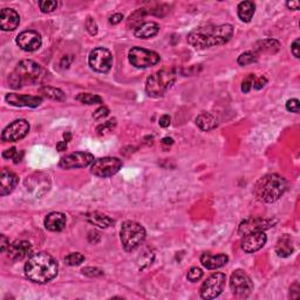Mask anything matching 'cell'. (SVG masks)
Wrapping results in <instances>:
<instances>
[{
    "label": "cell",
    "mask_w": 300,
    "mask_h": 300,
    "mask_svg": "<svg viewBox=\"0 0 300 300\" xmlns=\"http://www.w3.org/2000/svg\"><path fill=\"white\" fill-rule=\"evenodd\" d=\"M39 6L44 13H50V12H54L57 8L59 2L55 1V0H43V1H39Z\"/></svg>",
    "instance_id": "obj_33"
},
{
    "label": "cell",
    "mask_w": 300,
    "mask_h": 300,
    "mask_svg": "<svg viewBox=\"0 0 300 300\" xmlns=\"http://www.w3.org/2000/svg\"><path fill=\"white\" fill-rule=\"evenodd\" d=\"M32 252V245L30 242L17 241L13 244H9L7 249V256L11 260L19 261L30 256Z\"/></svg>",
    "instance_id": "obj_18"
},
{
    "label": "cell",
    "mask_w": 300,
    "mask_h": 300,
    "mask_svg": "<svg viewBox=\"0 0 300 300\" xmlns=\"http://www.w3.org/2000/svg\"><path fill=\"white\" fill-rule=\"evenodd\" d=\"M146 13H147V12H146L145 8L137 9L136 12H134V13L129 17L128 25H132V26H134L135 28L139 27L140 25L142 24V19L145 18Z\"/></svg>",
    "instance_id": "obj_31"
},
{
    "label": "cell",
    "mask_w": 300,
    "mask_h": 300,
    "mask_svg": "<svg viewBox=\"0 0 300 300\" xmlns=\"http://www.w3.org/2000/svg\"><path fill=\"white\" fill-rule=\"evenodd\" d=\"M41 73L43 69L37 62L32 60H22L8 76L9 87L19 89L24 86L37 84L41 78Z\"/></svg>",
    "instance_id": "obj_4"
},
{
    "label": "cell",
    "mask_w": 300,
    "mask_h": 300,
    "mask_svg": "<svg viewBox=\"0 0 300 300\" xmlns=\"http://www.w3.org/2000/svg\"><path fill=\"white\" fill-rule=\"evenodd\" d=\"M85 26H86V30L88 31V33L91 34V36H97L98 32H99V27H98L97 21H95L93 18L88 17L87 20H86Z\"/></svg>",
    "instance_id": "obj_39"
},
{
    "label": "cell",
    "mask_w": 300,
    "mask_h": 300,
    "mask_svg": "<svg viewBox=\"0 0 300 300\" xmlns=\"http://www.w3.org/2000/svg\"><path fill=\"white\" fill-rule=\"evenodd\" d=\"M286 6L290 9H293V11H298L299 7H300V2L299 1H293V0H291V1L286 2Z\"/></svg>",
    "instance_id": "obj_48"
},
{
    "label": "cell",
    "mask_w": 300,
    "mask_h": 300,
    "mask_svg": "<svg viewBox=\"0 0 300 300\" xmlns=\"http://www.w3.org/2000/svg\"><path fill=\"white\" fill-rule=\"evenodd\" d=\"M82 273L86 274L88 277H101L103 276V271L98 269V267H85L81 271Z\"/></svg>",
    "instance_id": "obj_40"
},
{
    "label": "cell",
    "mask_w": 300,
    "mask_h": 300,
    "mask_svg": "<svg viewBox=\"0 0 300 300\" xmlns=\"http://www.w3.org/2000/svg\"><path fill=\"white\" fill-rule=\"evenodd\" d=\"M170 116L169 115H162L158 120V124L162 127V128H167V127L170 126Z\"/></svg>",
    "instance_id": "obj_44"
},
{
    "label": "cell",
    "mask_w": 300,
    "mask_h": 300,
    "mask_svg": "<svg viewBox=\"0 0 300 300\" xmlns=\"http://www.w3.org/2000/svg\"><path fill=\"white\" fill-rule=\"evenodd\" d=\"M234 34V27L229 24L219 26L200 27L188 36V43L197 50L210 49L228 43Z\"/></svg>",
    "instance_id": "obj_1"
},
{
    "label": "cell",
    "mask_w": 300,
    "mask_h": 300,
    "mask_svg": "<svg viewBox=\"0 0 300 300\" xmlns=\"http://www.w3.org/2000/svg\"><path fill=\"white\" fill-rule=\"evenodd\" d=\"M286 109L292 113H299V100L298 99H291L286 102Z\"/></svg>",
    "instance_id": "obj_41"
},
{
    "label": "cell",
    "mask_w": 300,
    "mask_h": 300,
    "mask_svg": "<svg viewBox=\"0 0 300 300\" xmlns=\"http://www.w3.org/2000/svg\"><path fill=\"white\" fill-rule=\"evenodd\" d=\"M299 46H300V40L299 39H296L295 41H293L292 46H291V50H292V54L295 55L297 59H299Z\"/></svg>",
    "instance_id": "obj_45"
},
{
    "label": "cell",
    "mask_w": 300,
    "mask_h": 300,
    "mask_svg": "<svg viewBox=\"0 0 300 300\" xmlns=\"http://www.w3.org/2000/svg\"><path fill=\"white\" fill-rule=\"evenodd\" d=\"M293 244H292V239L289 235L283 236L282 238H279V241L277 242L276 245V252L279 257L282 258H286L290 257L293 253Z\"/></svg>",
    "instance_id": "obj_24"
},
{
    "label": "cell",
    "mask_w": 300,
    "mask_h": 300,
    "mask_svg": "<svg viewBox=\"0 0 300 300\" xmlns=\"http://www.w3.org/2000/svg\"><path fill=\"white\" fill-rule=\"evenodd\" d=\"M254 79H256L254 74H249L247 78L243 80V82H242V92H243V93H249V92L251 91L252 87H253Z\"/></svg>",
    "instance_id": "obj_38"
},
{
    "label": "cell",
    "mask_w": 300,
    "mask_h": 300,
    "mask_svg": "<svg viewBox=\"0 0 300 300\" xmlns=\"http://www.w3.org/2000/svg\"><path fill=\"white\" fill-rule=\"evenodd\" d=\"M20 17L14 9L2 8L0 12V27L2 31H13L19 26Z\"/></svg>",
    "instance_id": "obj_20"
},
{
    "label": "cell",
    "mask_w": 300,
    "mask_h": 300,
    "mask_svg": "<svg viewBox=\"0 0 300 300\" xmlns=\"http://www.w3.org/2000/svg\"><path fill=\"white\" fill-rule=\"evenodd\" d=\"M202 277H203V271L200 270V267H191V269L189 270V272H188L187 278L191 283H196V282H199Z\"/></svg>",
    "instance_id": "obj_36"
},
{
    "label": "cell",
    "mask_w": 300,
    "mask_h": 300,
    "mask_svg": "<svg viewBox=\"0 0 300 300\" xmlns=\"http://www.w3.org/2000/svg\"><path fill=\"white\" fill-rule=\"evenodd\" d=\"M95 161L94 156L91 152L75 151L68 154L60 159L59 165L62 169H78L88 167Z\"/></svg>",
    "instance_id": "obj_12"
},
{
    "label": "cell",
    "mask_w": 300,
    "mask_h": 300,
    "mask_svg": "<svg viewBox=\"0 0 300 300\" xmlns=\"http://www.w3.org/2000/svg\"><path fill=\"white\" fill-rule=\"evenodd\" d=\"M85 260V256L80 252H73V253H69L68 256L65 257V261L67 265L69 266H76V265H80L82 261Z\"/></svg>",
    "instance_id": "obj_32"
},
{
    "label": "cell",
    "mask_w": 300,
    "mask_h": 300,
    "mask_svg": "<svg viewBox=\"0 0 300 300\" xmlns=\"http://www.w3.org/2000/svg\"><path fill=\"white\" fill-rule=\"evenodd\" d=\"M286 190L285 178L277 174H270L261 177L253 188L256 199L264 203H273L278 200Z\"/></svg>",
    "instance_id": "obj_3"
},
{
    "label": "cell",
    "mask_w": 300,
    "mask_h": 300,
    "mask_svg": "<svg viewBox=\"0 0 300 300\" xmlns=\"http://www.w3.org/2000/svg\"><path fill=\"white\" fill-rule=\"evenodd\" d=\"M0 239H1V243H0V251L5 252L8 249V247H9V241H8L7 237H6L5 235H1V237H0Z\"/></svg>",
    "instance_id": "obj_47"
},
{
    "label": "cell",
    "mask_w": 300,
    "mask_h": 300,
    "mask_svg": "<svg viewBox=\"0 0 300 300\" xmlns=\"http://www.w3.org/2000/svg\"><path fill=\"white\" fill-rule=\"evenodd\" d=\"M257 61V56L256 54L251 53V52H245L243 54H241V55L238 56V65L241 66H247V65H250V63H253Z\"/></svg>",
    "instance_id": "obj_34"
},
{
    "label": "cell",
    "mask_w": 300,
    "mask_h": 300,
    "mask_svg": "<svg viewBox=\"0 0 300 300\" xmlns=\"http://www.w3.org/2000/svg\"><path fill=\"white\" fill-rule=\"evenodd\" d=\"M59 266L56 260L47 252H38L28 258L25 265V274L31 282L46 284L56 277Z\"/></svg>",
    "instance_id": "obj_2"
},
{
    "label": "cell",
    "mask_w": 300,
    "mask_h": 300,
    "mask_svg": "<svg viewBox=\"0 0 300 300\" xmlns=\"http://www.w3.org/2000/svg\"><path fill=\"white\" fill-rule=\"evenodd\" d=\"M176 81V73L171 69H162L155 72L147 79L146 91L152 98H159L169 91Z\"/></svg>",
    "instance_id": "obj_5"
},
{
    "label": "cell",
    "mask_w": 300,
    "mask_h": 300,
    "mask_svg": "<svg viewBox=\"0 0 300 300\" xmlns=\"http://www.w3.org/2000/svg\"><path fill=\"white\" fill-rule=\"evenodd\" d=\"M115 120L113 121H107V122H104L103 124H100V126L98 127L97 128V132H98V134L100 136H103V135H107L108 133H110L111 130L114 129V127H115Z\"/></svg>",
    "instance_id": "obj_35"
},
{
    "label": "cell",
    "mask_w": 300,
    "mask_h": 300,
    "mask_svg": "<svg viewBox=\"0 0 300 300\" xmlns=\"http://www.w3.org/2000/svg\"><path fill=\"white\" fill-rule=\"evenodd\" d=\"M19 178L13 171H11L7 168H4L1 170L0 175V195L6 196V195L11 194L17 187Z\"/></svg>",
    "instance_id": "obj_19"
},
{
    "label": "cell",
    "mask_w": 300,
    "mask_h": 300,
    "mask_svg": "<svg viewBox=\"0 0 300 300\" xmlns=\"http://www.w3.org/2000/svg\"><path fill=\"white\" fill-rule=\"evenodd\" d=\"M280 49L279 41L274 39L261 40L256 45V50L260 53H277Z\"/></svg>",
    "instance_id": "obj_28"
},
{
    "label": "cell",
    "mask_w": 300,
    "mask_h": 300,
    "mask_svg": "<svg viewBox=\"0 0 300 300\" xmlns=\"http://www.w3.org/2000/svg\"><path fill=\"white\" fill-rule=\"evenodd\" d=\"M56 149L59 150V151H65V150L67 149V142H66V141H60V142H57Z\"/></svg>",
    "instance_id": "obj_50"
},
{
    "label": "cell",
    "mask_w": 300,
    "mask_h": 300,
    "mask_svg": "<svg viewBox=\"0 0 300 300\" xmlns=\"http://www.w3.org/2000/svg\"><path fill=\"white\" fill-rule=\"evenodd\" d=\"M146 229L140 223L127 221L121 228V243L127 252L136 250L146 239Z\"/></svg>",
    "instance_id": "obj_6"
},
{
    "label": "cell",
    "mask_w": 300,
    "mask_h": 300,
    "mask_svg": "<svg viewBox=\"0 0 300 300\" xmlns=\"http://www.w3.org/2000/svg\"><path fill=\"white\" fill-rule=\"evenodd\" d=\"M267 80L266 78H264V76H260V78H256L253 81V88L254 89H261L264 87L265 85H266Z\"/></svg>",
    "instance_id": "obj_43"
},
{
    "label": "cell",
    "mask_w": 300,
    "mask_h": 300,
    "mask_svg": "<svg viewBox=\"0 0 300 300\" xmlns=\"http://www.w3.org/2000/svg\"><path fill=\"white\" fill-rule=\"evenodd\" d=\"M229 261V257L226 254H211L209 252H205L200 256V263L207 270H216L219 267L224 266Z\"/></svg>",
    "instance_id": "obj_21"
},
{
    "label": "cell",
    "mask_w": 300,
    "mask_h": 300,
    "mask_svg": "<svg viewBox=\"0 0 300 300\" xmlns=\"http://www.w3.org/2000/svg\"><path fill=\"white\" fill-rule=\"evenodd\" d=\"M63 139H65L66 142L71 141V140H72V134L69 133V132H66L65 134H63Z\"/></svg>",
    "instance_id": "obj_51"
},
{
    "label": "cell",
    "mask_w": 300,
    "mask_h": 300,
    "mask_svg": "<svg viewBox=\"0 0 300 300\" xmlns=\"http://www.w3.org/2000/svg\"><path fill=\"white\" fill-rule=\"evenodd\" d=\"M30 132V123L26 120H15L9 123L1 134L4 142H17L24 139Z\"/></svg>",
    "instance_id": "obj_13"
},
{
    "label": "cell",
    "mask_w": 300,
    "mask_h": 300,
    "mask_svg": "<svg viewBox=\"0 0 300 300\" xmlns=\"http://www.w3.org/2000/svg\"><path fill=\"white\" fill-rule=\"evenodd\" d=\"M267 237L264 234V231L258 232H251V234L244 235L243 239H242V249L247 253H253L258 250H260L266 243Z\"/></svg>",
    "instance_id": "obj_16"
},
{
    "label": "cell",
    "mask_w": 300,
    "mask_h": 300,
    "mask_svg": "<svg viewBox=\"0 0 300 300\" xmlns=\"http://www.w3.org/2000/svg\"><path fill=\"white\" fill-rule=\"evenodd\" d=\"M231 291L238 298H247L253 291V283L244 271L236 270L230 278Z\"/></svg>",
    "instance_id": "obj_10"
},
{
    "label": "cell",
    "mask_w": 300,
    "mask_h": 300,
    "mask_svg": "<svg viewBox=\"0 0 300 300\" xmlns=\"http://www.w3.org/2000/svg\"><path fill=\"white\" fill-rule=\"evenodd\" d=\"M5 100L7 103L14 107H31L36 108L40 106L43 99L40 97H33V95H22V94H15L11 93L6 95Z\"/></svg>",
    "instance_id": "obj_17"
},
{
    "label": "cell",
    "mask_w": 300,
    "mask_h": 300,
    "mask_svg": "<svg viewBox=\"0 0 300 300\" xmlns=\"http://www.w3.org/2000/svg\"><path fill=\"white\" fill-rule=\"evenodd\" d=\"M226 282V276L222 272H216L211 274L203 285L200 286V295L203 299L211 300L215 299L223 292Z\"/></svg>",
    "instance_id": "obj_8"
},
{
    "label": "cell",
    "mask_w": 300,
    "mask_h": 300,
    "mask_svg": "<svg viewBox=\"0 0 300 300\" xmlns=\"http://www.w3.org/2000/svg\"><path fill=\"white\" fill-rule=\"evenodd\" d=\"M108 115H109V109H108L107 107L102 106L95 110V113L93 114V117L95 120H100V119H103V117L108 116Z\"/></svg>",
    "instance_id": "obj_42"
},
{
    "label": "cell",
    "mask_w": 300,
    "mask_h": 300,
    "mask_svg": "<svg viewBox=\"0 0 300 300\" xmlns=\"http://www.w3.org/2000/svg\"><path fill=\"white\" fill-rule=\"evenodd\" d=\"M2 157L6 159H14V163H18V162H20L21 155H19L18 150L14 148H9L6 149L4 152H2Z\"/></svg>",
    "instance_id": "obj_37"
},
{
    "label": "cell",
    "mask_w": 300,
    "mask_h": 300,
    "mask_svg": "<svg viewBox=\"0 0 300 300\" xmlns=\"http://www.w3.org/2000/svg\"><path fill=\"white\" fill-rule=\"evenodd\" d=\"M88 63L91 68L99 73H107L113 66V55L107 49L98 47L89 54Z\"/></svg>",
    "instance_id": "obj_11"
},
{
    "label": "cell",
    "mask_w": 300,
    "mask_h": 300,
    "mask_svg": "<svg viewBox=\"0 0 300 300\" xmlns=\"http://www.w3.org/2000/svg\"><path fill=\"white\" fill-rule=\"evenodd\" d=\"M158 24H156L154 21H147L142 22L139 27H136L135 31H134V34H135L136 38H140V39H149V38L155 37L158 33Z\"/></svg>",
    "instance_id": "obj_23"
},
{
    "label": "cell",
    "mask_w": 300,
    "mask_h": 300,
    "mask_svg": "<svg viewBox=\"0 0 300 300\" xmlns=\"http://www.w3.org/2000/svg\"><path fill=\"white\" fill-rule=\"evenodd\" d=\"M86 219L91 223V224H94L99 226V228L101 229H106L108 226L113 225L114 221L110 218V217H108L106 215H103V213L100 212H92V213H87V216H86Z\"/></svg>",
    "instance_id": "obj_26"
},
{
    "label": "cell",
    "mask_w": 300,
    "mask_h": 300,
    "mask_svg": "<svg viewBox=\"0 0 300 300\" xmlns=\"http://www.w3.org/2000/svg\"><path fill=\"white\" fill-rule=\"evenodd\" d=\"M66 223L67 218L62 212H50L45 218V228L50 231L59 232L65 229Z\"/></svg>",
    "instance_id": "obj_22"
},
{
    "label": "cell",
    "mask_w": 300,
    "mask_h": 300,
    "mask_svg": "<svg viewBox=\"0 0 300 300\" xmlns=\"http://www.w3.org/2000/svg\"><path fill=\"white\" fill-rule=\"evenodd\" d=\"M276 221L266 218H249L245 219L239 224L238 234L244 236L247 234H251V232H258V231H265V230L272 228Z\"/></svg>",
    "instance_id": "obj_15"
},
{
    "label": "cell",
    "mask_w": 300,
    "mask_h": 300,
    "mask_svg": "<svg viewBox=\"0 0 300 300\" xmlns=\"http://www.w3.org/2000/svg\"><path fill=\"white\" fill-rule=\"evenodd\" d=\"M40 93L45 95L46 98L52 99V100L55 101H65L66 100V95L61 89L59 88H54V87H50V86H44V87L40 88Z\"/></svg>",
    "instance_id": "obj_29"
},
{
    "label": "cell",
    "mask_w": 300,
    "mask_h": 300,
    "mask_svg": "<svg viewBox=\"0 0 300 300\" xmlns=\"http://www.w3.org/2000/svg\"><path fill=\"white\" fill-rule=\"evenodd\" d=\"M254 11H256V5L252 1H243L238 5L237 13L238 17L242 21L250 22L251 19L253 18Z\"/></svg>",
    "instance_id": "obj_27"
},
{
    "label": "cell",
    "mask_w": 300,
    "mask_h": 300,
    "mask_svg": "<svg viewBox=\"0 0 300 300\" xmlns=\"http://www.w3.org/2000/svg\"><path fill=\"white\" fill-rule=\"evenodd\" d=\"M122 19H123V14L115 13V14L110 15V17H109V22L111 25H117V24H120L121 21H122Z\"/></svg>",
    "instance_id": "obj_46"
},
{
    "label": "cell",
    "mask_w": 300,
    "mask_h": 300,
    "mask_svg": "<svg viewBox=\"0 0 300 300\" xmlns=\"http://www.w3.org/2000/svg\"><path fill=\"white\" fill-rule=\"evenodd\" d=\"M129 62L136 68H149L157 65L161 57L154 50H149L142 47H133L128 53Z\"/></svg>",
    "instance_id": "obj_7"
},
{
    "label": "cell",
    "mask_w": 300,
    "mask_h": 300,
    "mask_svg": "<svg viewBox=\"0 0 300 300\" xmlns=\"http://www.w3.org/2000/svg\"><path fill=\"white\" fill-rule=\"evenodd\" d=\"M76 100L81 103L85 104H98V103H102L103 100H102L101 97L95 94H91V93H81L76 97Z\"/></svg>",
    "instance_id": "obj_30"
},
{
    "label": "cell",
    "mask_w": 300,
    "mask_h": 300,
    "mask_svg": "<svg viewBox=\"0 0 300 300\" xmlns=\"http://www.w3.org/2000/svg\"><path fill=\"white\" fill-rule=\"evenodd\" d=\"M161 143L163 147H170L172 143H174V140H172L171 137H164V139H162Z\"/></svg>",
    "instance_id": "obj_49"
},
{
    "label": "cell",
    "mask_w": 300,
    "mask_h": 300,
    "mask_svg": "<svg viewBox=\"0 0 300 300\" xmlns=\"http://www.w3.org/2000/svg\"><path fill=\"white\" fill-rule=\"evenodd\" d=\"M196 124L200 127V129L204 132H209V130L215 129L217 127V120L212 114L210 113H200L196 119Z\"/></svg>",
    "instance_id": "obj_25"
},
{
    "label": "cell",
    "mask_w": 300,
    "mask_h": 300,
    "mask_svg": "<svg viewBox=\"0 0 300 300\" xmlns=\"http://www.w3.org/2000/svg\"><path fill=\"white\" fill-rule=\"evenodd\" d=\"M122 167V161L117 157H101L92 163L91 172L95 176L107 178L113 176Z\"/></svg>",
    "instance_id": "obj_9"
},
{
    "label": "cell",
    "mask_w": 300,
    "mask_h": 300,
    "mask_svg": "<svg viewBox=\"0 0 300 300\" xmlns=\"http://www.w3.org/2000/svg\"><path fill=\"white\" fill-rule=\"evenodd\" d=\"M17 45L25 52H34L41 47L43 39L41 36L36 31H24L17 37Z\"/></svg>",
    "instance_id": "obj_14"
}]
</instances>
